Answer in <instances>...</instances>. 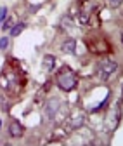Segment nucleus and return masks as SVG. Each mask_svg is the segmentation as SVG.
<instances>
[{"label":"nucleus","mask_w":123,"mask_h":146,"mask_svg":"<svg viewBox=\"0 0 123 146\" xmlns=\"http://www.w3.org/2000/svg\"><path fill=\"white\" fill-rule=\"evenodd\" d=\"M61 99L59 98H49L43 103V117L47 122H54L59 115V108H61Z\"/></svg>","instance_id":"obj_3"},{"label":"nucleus","mask_w":123,"mask_h":146,"mask_svg":"<svg viewBox=\"0 0 123 146\" xmlns=\"http://www.w3.org/2000/svg\"><path fill=\"white\" fill-rule=\"evenodd\" d=\"M56 64H57V59H56V56H52V54H45V56L42 58V68H43V71H47V73L54 71Z\"/></svg>","instance_id":"obj_7"},{"label":"nucleus","mask_w":123,"mask_h":146,"mask_svg":"<svg viewBox=\"0 0 123 146\" xmlns=\"http://www.w3.org/2000/svg\"><path fill=\"white\" fill-rule=\"evenodd\" d=\"M2 123H4V122H2V118H0V131H2Z\"/></svg>","instance_id":"obj_14"},{"label":"nucleus","mask_w":123,"mask_h":146,"mask_svg":"<svg viewBox=\"0 0 123 146\" xmlns=\"http://www.w3.org/2000/svg\"><path fill=\"white\" fill-rule=\"evenodd\" d=\"M61 50L64 54H75L76 52V40L73 36H66L62 40V44H61Z\"/></svg>","instance_id":"obj_6"},{"label":"nucleus","mask_w":123,"mask_h":146,"mask_svg":"<svg viewBox=\"0 0 123 146\" xmlns=\"http://www.w3.org/2000/svg\"><path fill=\"white\" fill-rule=\"evenodd\" d=\"M7 134H9V137H12V139H19V137H23L24 136V127H23V123L19 122V120H11L9 122V125H7Z\"/></svg>","instance_id":"obj_5"},{"label":"nucleus","mask_w":123,"mask_h":146,"mask_svg":"<svg viewBox=\"0 0 123 146\" xmlns=\"http://www.w3.org/2000/svg\"><path fill=\"white\" fill-rule=\"evenodd\" d=\"M73 16L71 14H62L61 16V19H59V30L62 31H69V30H73Z\"/></svg>","instance_id":"obj_8"},{"label":"nucleus","mask_w":123,"mask_h":146,"mask_svg":"<svg viewBox=\"0 0 123 146\" xmlns=\"http://www.w3.org/2000/svg\"><path fill=\"white\" fill-rule=\"evenodd\" d=\"M109 7L111 9H120L121 7V0H109Z\"/></svg>","instance_id":"obj_13"},{"label":"nucleus","mask_w":123,"mask_h":146,"mask_svg":"<svg viewBox=\"0 0 123 146\" xmlns=\"http://www.w3.org/2000/svg\"><path fill=\"white\" fill-rule=\"evenodd\" d=\"M116 71H118V63L113 58H102L97 63V77L102 82H108Z\"/></svg>","instance_id":"obj_2"},{"label":"nucleus","mask_w":123,"mask_h":146,"mask_svg":"<svg viewBox=\"0 0 123 146\" xmlns=\"http://www.w3.org/2000/svg\"><path fill=\"white\" fill-rule=\"evenodd\" d=\"M56 85L62 90V92H71V90H75L78 87V75H76V71L71 70L69 66H62L57 71Z\"/></svg>","instance_id":"obj_1"},{"label":"nucleus","mask_w":123,"mask_h":146,"mask_svg":"<svg viewBox=\"0 0 123 146\" xmlns=\"http://www.w3.org/2000/svg\"><path fill=\"white\" fill-rule=\"evenodd\" d=\"M9 47V36H2L0 38V50H5Z\"/></svg>","instance_id":"obj_12"},{"label":"nucleus","mask_w":123,"mask_h":146,"mask_svg":"<svg viewBox=\"0 0 123 146\" xmlns=\"http://www.w3.org/2000/svg\"><path fill=\"white\" fill-rule=\"evenodd\" d=\"M24 30H26V23H23V21L14 23V26L11 28V36H19Z\"/></svg>","instance_id":"obj_9"},{"label":"nucleus","mask_w":123,"mask_h":146,"mask_svg":"<svg viewBox=\"0 0 123 146\" xmlns=\"http://www.w3.org/2000/svg\"><path fill=\"white\" fill-rule=\"evenodd\" d=\"M14 23H16V21H14V17H9V16H7V17H5V21L2 23V26H0V28H2V30H11V28L14 26Z\"/></svg>","instance_id":"obj_10"},{"label":"nucleus","mask_w":123,"mask_h":146,"mask_svg":"<svg viewBox=\"0 0 123 146\" xmlns=\"http://www.w3.org/2000/svg\"><path fill=\"white\" fill-rule=\"evenodd\" d=\"M85 120H87V113L83 110H75V111L68 117V129L69 131H78L85 125Z\"/></svg>","instance_id":"obj_4"},{"label":"nucleus","mask_w":123,"mask_h":146,"mask_svg":"<svg viewBox=\"0 0 123 146\" xmlns=\"http://www.w3.org/2000/svg\"><path fill=\"white\" fill-rule=\"evenodd\" d=\"M7 12H9V9L4 5L2 9H0V26H2V23L5 21V17H7Z\"/></svg>","instance_id":"obj_11"}]
</instances>
